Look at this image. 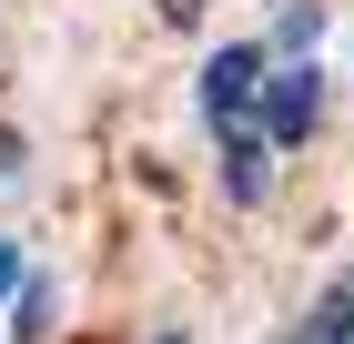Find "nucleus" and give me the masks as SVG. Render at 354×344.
<instances>
[{"mask_svg":"<svg viewBox=\"0 0 354 344\" xmlns=\"http://www.w3.org/2000/svg\"><path fill=\"white\" fill-rule=\"evenodd\" d=\"M314 122H324V71H314V61L263 71V91H253V132H263V142H304Z\"/></svg>","mask_w":354,"mask_h":344,"instance_id":"1","label":"nucleus"},{"mask_svg":"<svg viewBox=\"0 0 354 344\" xmlns=\"http://www.w3.org/2000/svg\"><path fill=\"white\" fill-rule=\"evenodd\" d=\"M263 71H273V61L253 51V41L213 51V61H203V111H213V122H243V111H253V91H263Z\"/></svg>","mask_w":354,"mask_h":344,"instance_id":"2","label":"nucleus"},{"mask_svg":"<svg viewBox=\"0 0 354 344\" xmlns=\"http://www.w3.org/2000/svg\"><path fill=\"white\" fill-rule=\"evenodd\" d=\"M263 162H273V142L253 122H223V192L233 203H263Z\"/></svg>","mask_w":354,"mask_h":344,"instance_id":"3","label":"nucleus"},{"mask_svg":"<svg viewBox=\"0 0 354 344\" xmlns=\"http://www.w3.org/2000/svg\"><path fill=\"white\" fill-rule=\"evenodd\" d=\"M10 304H21V314H10V334H21V344L51 334V284H10Z\"/></svg>","mask_w":354,"mask_h":344,"instance_id":"4","label":"nucleus"},{"mask_svg":"<svg viewBox=\"0 0 354 344\" xmlns=\"http://www.w3.org/2000/svg\"><path fill=\"white\" fill-rule=\"evenodd\" d=\"M294 344H354V293H334V304H324L314 324H304Z\"/></svg>","mask_w":354,"mask_h":344,"instance_id":"5","label":"nucleus"},{"mask_svg":"<svg viewBox=\"0 0 354 344\" xmlns=\"http://www.w3.org/2000/svg\"><path fill=\"white\" fill-rule=\"evenodd\" d=\"M314 30H324V10H314V0H294V10H283V61L314 51Z\"/></svg>","mask_w":354,"mask_h":344,"instance_id":"6","label":"nucleus"},{"mask_svg":"<svg viewBox=\"0 0 354 344\" xmlns=\"http://www.w3.org/2000/svg\"><path fill=\"white\" fill-rule=\"evenodd\" d=\"M10 284H21V253H10V243H0V304H10Z\"/></svg>","mask_w":354,"mask_h":344,"instance_id":"7","label":"nucleus"},{"mask_svg":"<svg viewBox=\"0 0 354 344\" xmlns=\"http://www.w3.org/2000/svg\"><path fill=\"white\" fill-rule=\"evenodd\" d=\"M162 21H183V30H192V21H203V0H162Z\"/></svg>","mask_w":354,"mask_h":344,"instance_id":"8","label":"nucleus"},{"mask_svg":"<svg viewBox=\"0 0 354 344\" xmlns=\"http://www.w3.org/2000/svg\"><path fill=\"white\" fill-rule=\"evenodd\" d=\"M162 344H183V334H162Z\"/></svg>","mask_w":354,"mask_h":344,"instance_id":"9","label":"nucleus"}]
</instances>
